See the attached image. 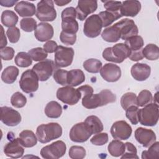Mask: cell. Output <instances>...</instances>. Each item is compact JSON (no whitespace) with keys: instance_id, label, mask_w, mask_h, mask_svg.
I'll use <instances>...</instances> for the list:
<instances>
[{"instance_id":"6da1fadb","label":"cell","mask_w":159,"mask_h":159,"mask_svg":"<svg viewBox=\"0 0 159 159\" xmlns=\"http://www.w3.org/2000/svg\"><path fill=\"white\" fill-rule=\"evenodd\" d=\"M116 96L109 89H103L98 94H90L82 98V105L86 109H93L114 102Z\"/></svg>"},{"instance_id":"7a4b0ae2","label":"cell","mask_w":159,"mask_h":159,"mask_svg":"<svg viewBox=\"0 0 159 159\" xmlns=\"http://www.w3.org/2000/svg\"><path fill=\"white\" fill-rule=\"evenodd\" d=\"M62 135V128L57 122H50L39 125L36 130L37 140L42 143H48L60 138Z\"/></svg>"},{"instance_id":"3957f363","label":"cell","mask_w":159,"mask_h":159,"mask_svg":"<svg viewBox=\"0 0 159 159\" xmlns=\"http://www.w3.org/2000/svg\"><path fill=\"white\" fill-rule=\"evenodd\" d=\"M130 53L129 48L125 43H119L106 48L102 52V57L106 61L120 63L129 58Z\"/></svg>"},{"instance_id":"277c9868","label":"cell","mask_w":159,"mask_h":159,"mask_svg":"<svg viewBox=\"0 0 159 159\" xmlns=\"http://www.w3.org/2000/svg\"><path fill=\"white\" fill-rule=\"evenodd\" d=\"M139 110V122L145 126H154L158 120L159 109L157 103H149Z\"/></svg>"},{"instance_id":"5b68a950","label":"cell","mask_w":159,"mask_h":159,"mask_svg":"<svg viewBox=\"0 0 159 159\" xmlns=\"http://www.w3.org/2000/svg\"><path fill=\"white\" fill-rule=\"evenodd\" d=\"M35 16L42 22H50L57 17L54 2L51 0H42L37 3Z\"/></svg>"},{"instance_id":"8992f818","label":"cell","mask_w":159,"mask_h":159,"mask_svg":"<svg viewBox=\"0 0 159 159\" xmlns=\"http://www.w3.org/2000/svg\"><path fill=\"white\" fill-rule=\"evenodd\" d=\"M39 78L32 70H27L21 75L19 86L23 92L31 93L36 91L39 88Z\"/></svg>"},{"instance_id":"52a82bcc","label":"cell","mask_w":159,"mask_h":159,"mask_svg":"<svg viewBox=\"0 0 159 159\" xmlns=\"http://www.w3.org/2000/svg\"><path fill=\"white\" fill-rule=\"evenodd\" d=\"M93 135L89 126L84 122H79L74 125L70 131V139L71 141L83 143L87 141Z\"/></svg>"},{"instance_id":"ba28073f","label":"cell","mask_w":159,"mask_h":159,"mask_svg":"<svg viewBox=\"0 0 159 159\" xmlns=\"http://www.w3.org/2000/svg\"><path fill=\"white\" fill-rule=\"evenodd\" d=\"M66 144L61 140H57L43 147L40 150V155L45 159H58L66 153Z\"/></svg>"},{"instance_id":"9c48e42d","label":"cell","mask_w":159,"mask_h":159,"mask_svg":"<svg viewBox=\"0 0 159 159\" xmlns=\"http://www.w3.org/2000/svg\"><path fill=\"white\" fill-rule=\"evenodd\" d=\"M57 98L62 102L73 106L78 102L81 98V94L78 89L70 86H65L58 89Z\"/></svg>"},{"instance_id":"30bf717a","label":"cell","mask_w":159,"mask_h":159,"mask_svg":"<svg viewBox=\"0 0 159 159\" xmlns=\"http://www.w3.org/2000/svg\"><path fill=\"white\" fill-rule=\"evenodd\" d=\"M74 53V50L71 47L58 46L54 55L55 66L58 68L70 66L73 62Z\"/></svg>"},{"instance_id":"8fae6325","label":"cell","mask_w":159,"mask_h":159,"mask_svg":"<svg viewBox=\"0 0 159 159\" xmlns=\"http://www.w3.org/2000/svg\"><path fill=\"white\" fill-rule=\"evenodd\" d=\"M102 28V20L98 14H93L88 17L84 24L83 32L89 38L98 37Z\"/></svg>"},{"instance_id":"7c38bea8","label":"cell","mask_w":159,"mask_h":159,"mask_svg":"<svg viewBox=\"0 0 159 159\" xmlns=\"http://www.w3.org/2000/svg\"><path fill=\"white\" fill-rule=\"evenodd\" d=\"M55 65L52 60L47 59L35 64L32 70L36 73L40 81H45L53 74Z\"/></svg>"},{"instance_id":"4fadbf2b","label":"cell","mask_w":159,"mask_h":159,"mask_svg":"<svg viewBox=\"0 0 159 159\" xmlns=\"http://www.w3.org/2000/svg\"><path fill=\"white\" fill-rule=\"evenodd\" d=\"M132 132L131 126L125 120L115 122L111 128V134L114 139L127 140L131 136Z\"/></svg>"},{"instance_id":"5bb4252c","label":"cell","mask_w":159,"mask_h":159,"mask_svg":"<svg viewBox=\"0 0 159 159\" xmlns=\"http://www.w3.org/2000/svg\"><path fill=\"white\" fill-rule=\"evenodd\" d=\"M98 8V2L94 0H80L76 7V17L80 20H84L87 16L93 13Z\"/></svg>"},{"instance_id":"9a60e30c","label":"cell","mask_w":159,"mask_h":159,"mask_svg":"<svg viewBox=\"0 0 159 159\" xmlns=\"http://www.w3.org/2000/svg\"><path fill=\"white\" fill-rule=\"evenodd\" d=\"M21 116L20 113L7 106L1 107V120L7 126H16L21 122Z\"/></svg>"},{"instance_id":"2e32d148","label":"cell","mask_w":159,"mask_h":159,"mask_svg":"<svg viewBox=\"0 0 159 159\" xmlns=\"http://www.w3.org/2000/svg\"><path fill=\"white\" fill-rule=\"evenodd\" d=\"M115 24L120 30V39L124 40L130 37L137 35L139 33L138 27L132 19L125 18L116 22Z\"/></svg>"},{"instance_id":"e0dca14e","label":"cell","mask_w":159,"mask_h":159,"mask_svg":"<svg viewBox=\"0 0 159 159\" xmlns=\"http://www.w3.org/2000/svg\"><path fill=\"white\" fill-rule=\"evenodd\" d=\"M136 140L144 147H148L153 143L157 139L155 133L151 129L139 127L135 131Z\"/></svg>"},{"instance_id":"ac0fdd59","label":"cell","mask_w":159,"mask_h":159,"mask_svg":"<svg viewBox=\"0 0 159 159\" xmlns=\"http://www.w3.org/2000/svg\"><path fill=\"white\" fill-rule=\"evenodd\" d=\"M101 77L107 82H116L121 76L120 68L114 63H106L100 70Z\"/></svg>"},{"instance_id":"d6986e66","label":"cell","mask_w":159,"mask_h":159,"mask_svg":"<svg viewBox=\"0 0 159 159\" xmlns=\"http://www.w3.org/2000/svg\"><path fill=\"white\" fill-rule=\"evenodd\" d=\"M4 152L7 157L13 158H19L22 157L24 155V149L19 138H17L11 140L4 146Z\"/></svg>"},{"instance_id":"ffe728a7","label":"cell","mask_w":159,"mask_h":159,"mask_svg":"<svg viewBox=\"0 0 159 159\" xmlns=\"http://www.w3.org/2000/svg\"><path fill=\"white\" fill-rule=\"evenodd\" d=\"M54 30L52 25L47 22H40L34 30V35L37 40L45 42L50 40L53 36Z\"/></svg>"},{"instance_id":"44dd1931","label":"cell","mask_w":159,"mask_h":159,"mask_svg":"<svg viewBox=\"0 0 159 159\" xmlns=\"http://www.w3.org/2000/svg\"><path fill=\"white\" fill-rule=\"evenodd\" d=\"M130 73L134 80L139 81H143L150 76L151 68L147 64L137 63L131 67Z\"/></svg>"},{"instance_id":"7402d4cb","label":"cell","mask_w":159,"mask_h":159,"mask_svg":"<svg viewBox=\"0 0 159 159\" xmlns=\"http://www.w3.org/2000/svg\"><path fill=\"white\" fill-rule=\"evenodd\" d=\"M141 9V4L139 1L129 0L122 2L120 14L122 16L135 17Z\"/></svg>"},{"instance_id":"603a6c76","label":"cell","mask_w":159,"mask_h":159,"mask_svg":"<svg viewBox=\"0 0 159 159\" xmlns=\"http://www.w3.org/2000/svg\"><path fill=\"white\" fill-rule=\"evenodd\" d=\"M16 12L20 17H30L36 14L35 5L29 1H21L18 2L14 7Z\"/></svg>"},{"instance_id":"cb8c5ba5","label":"cell","mask_w":159,"mask_h":159,"mask_svg":"<svg viewBox=\"0 0 159 159\" xmlns=\"http://www.w3.org/2000/svg\"><path fill=\"white\" fill-rule=\"evenodd\" d=\"M85 81V75L80 69H73L68 71L67 85L75 87L81 84Z\"/></svg>"},{"instance_id":"d4e9b609","label":"cell","mask_w":159,"mask_h":159,"mask_svg":"<svg viewBox=\"0 0 159 159\" xmlns=\"http://www.w3.org/2000/svg\"><path fill=\"white\" fill-rule=\"evenodd\" d=\"M19 139L24 147L30 148L37 143V138L35 134L30 130H22L19 135Z\"/></svg>"},{"instance_id":"484cf974","label":"cell","mask_w":159,"mask_h":159,"mask_svg":"<svg viewBox=\"0 0 159 159\" xmlns=\"http://www.w3.org/2000/svg\"><path fill=\"white\" fill-rule=\"evenodd\" d=\"M101 37L107 42H116L120 39V32L119 27L114 24L106 28L102 32Z\"/></svg>"},{"instance_id":"4316f807","label":"cell","mask_w":159,"mask_h":159,"mask_svg":"<svg viewBox=\"0 0 159 159\" xmlns=\"http://www.w3.org/2000/svg\"><path fill=\"white\" fill-rule=\"evenodd\" d=\"M75 19V16H67L62 17V31L66 33L76 34L78 30V23Z\"/></svg>"},{"instance_id":"83f0119b","label":"cell","mask_w":159,"mask_h":159,"mask_svg":"<svg viewBox=\"0 0 159 159\" xmlns=\"http://www.w3.org/2000/svg\"><path fill=\"white\" fill-rule=\"evenodd\" d=\"M44 112L48 117L57 119L60 117L62 113V107L58 102L52 101L46 105Z\"/></svg>"},{"instance_id":"f1b7e54d","label":"cell","mask_w":159,"mask_h":159,"mask_svg":"<svg viewBox=\"0 0 159 159\" xmlns=\"http://www.w3.org/2000/svg\"><path fill=\"white\" fill-rule=\"evenodd\" d=\"M19 69L14 66H9L6 67L2 71L1 75V80L7 84L13 83L18 76Z\"/></svg>"},{"instance_id":"f546056e","label":"cell","mask_w":159,"mask_h":159,"mask_svg":"<svg viewBox=\"0 0 159 159\" xmlns=\"http://www.w3.org/2000/svg\"><path fill=\"white\" fill-rule=\"evenodd\" d=\"M125 149V143L117 139L111 141L107 146V150L109 154L115 157H120L124 153Z\"/></svg>"},{"instance_id":"4dcf8cb0","label":"cell","mask_w":159,"mask_h":159,"mask_svg":"<svg viewBox=\"0 0 159 159\" xmlns=\"http://www.w3.org/2000/svg\"><path fill=\"white\" fill-rule=\"evenodd\" d=\"M2 24L7 27H15L18 22V16L16 14L11 10H5L2 12L1 17Z\"/></svg>"},{"instance_id":"1f68e13d","label":"cell","mask_w":159,"mask_h":159,"mask_svg":"<svg viewBox=\"0 0 159 159\" xmlns=\"http://www.w3.org/2000/svg\"><path fill=\"white\" fill-rule=\"evenodd\" d=\"M98 15L102 20V27L111 25L115 20L122 17L120 12H112L107 11H102Z\"/></svg>"},{"instance_id":"d6a6232c","label":"cell","mask_w":159,"mask_h":159,"mask_svg":"<svg viewBox=\"0 0 159 159\" xmlns=\"http://www.w3.org/2000/svg\"><path fill=\"white\" fill-rule=\"evenodd\" d=\"M91 128L93 134H96L99 132H101L103 129V124L99 118L96 116H89L86 117L84 120Z\"/></svg>"},{"instance_id":"836d02e7","label":"cell","mask_w":159,"mask_h":159,"mask_svg":"<svg viewBox=\"0 0 159 159\" xmlns=\"http://www.w3.org/2000/svg\"><path fill=\"white\" fill-rule=\"evenodd\" d=\"M142 54L147 60H156L159 58L158 47L153 43L147 44L142 48Z\"/></svg>"},{"instance_id":"e575fe53","label":"cell","mask_w":159,"mask_h":159,"mask_svg":"<svg viewBox=\"0 0 159 159\" xmlns=\"http://www.w3.org/2000/svg\"><path fill=\"white\" fill-rule=\"evenodd\" d=\"M125 44L129 48L130 51H136L142 49L144 42L141 36L137 35L126 39Z\"/></svg>"},{"instance_id":"d590c367","label":"cell","mask_w":159,"mask_h":159,"mask_svg":"<svg viewBox=\"0 0 159 159\" xmlns=\"http://www.w3.org/2000/svg\"><path fill=\"white\" fill-rule=\"evenodd\" d=\"M102 67V62L94 58H89L83 63V68L86 71L91 73H98Z\"/></svg>"},{"instance_id":"8d00e7d4","label":"cell","mask_w":159,"mask_h":159,"mask_svg":"<svg viewBox=\"0 0 159 159\" xmlns=\"http://www.w3.org/2000/svg\"><path fill=\"white\" fill-rule=\"evenodd\" d=\"M14 62L19 67L26 68L32 65V59L28 53L20 52L16 55Z\"/></svg>"},{"instance_id":"74e56055","label":"cell","mask_w":159,"mask_h":159,"mask_svg":"<svg viewBox=\"0 0 159 159\" xmlns=\"http://www.w3.org/2000/svg\"><path fill=\"white\" fill-rule=\"evenodd\" d=\"M147 150H144L142 153V159H158L159 158V142H155L152 143Z\"/></svg>"},{"instance_id":"f35d334b","label":"cell","mask_w":159,"mask_h":159,"mask_svg":"<svg viewBox=\"0 0 159 159\" xmlns=\"http://www.w3.org/2000/svg\"><path fill=\"white\" fill-rule=\"evenodd\" d=\"M120 104L124 110H126L131 106H138L136 94L132 92L125 93L120 98Z\"/></svg>"},{"instance_id":"ab89813d","label":"cell","mask_w":159,"mask_h":159,"mask_svg":"<svg viewBox=\"0 0 159 159\" xmlns=\"http://www.w3.org/2000/svg\"><path fill=\"white\" fill-rule=\"evenodd\" d=\"M153 100V96L152 93L147 89L141 91L138 96L137 97V106L140 107H143L147 104L151 103Z\"/></svg>"},{"instance_id":"60d3db41","label":"cell","mask_w":159,"mask_h":159,"mask_svg":"<svg viewBox=\"0 0 159 159\" xmlns=\"http://www.w3.org/2000/svg\"><path fill=\"white\" fill-rule=\"evenodd\" d=\"M28 53L30 55L32 59L35 61H41L45 60L48 56L47 53L44 50L43 48L41 47L32 48L31 50H29Z\"/></svg>"},{"instance_id":"b9f144b4","label":"cell","mask_w":159,"mask_h":159,"mask_svg":"<svg viewBox=\"0 0 159 159\" xmlns=\"http://www.w3.org/2000/svg\"><path fill=\"white\" fill-rule=\"evenodd\" d=\"M27 102L25 96L20 92H16L11 98V104L16 108H21L25 106Z\"/></svg>"},{"instance_id":"7bdbcfd3","label":"cell","mask_w":159,"mask_h":159,"mask_svg":"<svg viewBox=\"0 0 159 159\" xmlns=\"http://www.w3.org/2000/svg\"><path fill=\"white\" fill-rule=\"evenodd\" d=\"M20 28L25 32H30L37 27V22L36 20L31 17H25L20 20Z\"/></svg>"},{"instance_id":"ee69618b","label":"cell","mask_w":159,"mask_h":159,"mask_svg":"<svg viewBox=\"0 0 159 159\" xmlns=\"http://www.w3.org/2000/svg\"><path fill=\"white\" fill-rule=\"evenodd\" d=\"M139 110L138 106H131L125 110V116L133 125L139 123Z\"/></svg>"},{"instance_id":"f6af8a7d","label":"cell","mask_w":159,"mask_h":159,"mask_svg":"<svg viewBox=\"0 0 159 159\" xmlns=\"http://www.w3.org/2000/svg\"><path fill=\"white\" fill-rule=\"evenodd\" d=\"M86 156V150L81 146L74 145L69 150V157L72 159H83Z\"/></svg>"},{"instance_id":"bcb514c9","label":"cell","mask_w":159,"mask_h":159,"mask_svg":"<svg viewBox=\"0 0 159 159\" xmlns=\"http://www.w3.org/2000/svg\"><path fill=\"white\" fill-rule=\"evenodd\" d=\"M68 71L62 69H57L53 74L54 80L59 84L62 86L67 85Z\"/></svg>"},{"instance_id":"7dc6e473","label":"cell","mask_w":159,"mask_h":159,"mask_svg":"<svg viewBox=\"0 0 159 159\" xmlns=\"http://www.w3.org/2000/svg\"><path fill=\"white\" fill-rule=\"evenodd\" d=\"M125 152L121 155V158H139L137 156V151L134 145L130 142L125 143Z\"/></svg>"},{"instance_id":"c3c4849f","label":"cell","mask_w":159,"mask_h":159,"mask_svg":"<svg viewBox=\"0 0 159 159\" xmlns=\"http://www.w3.org/2000/svg\"><path fill=\"white\" fill-rule=\"evenodd\" d=\"M90 142L94 145L101 146L108 142V134L106 132L98 133L94 135L91 139Z\"/></svg>"},{"instance_id":"681fc988","label":"cell","mask_w":159,"mask_h":159,"mask_svg":"<svg viewBox=\"0 0 159 159\" xmlns=\"http://www.w3.org/2000/svg\"><path fill=\"white\" fill-rule=\"evenodd\" d=\"M104 3V7L107 11L112 12H120L122 2L115 1H102Z\"/></svg>"},{"instance_id":"f907efd6","label":"cell","mask_w":159,"mask_h":159,"mask_svg":"<svg viewBox=\"0 0 159 159\" xmlns=\"http://www.w3.org/2000/svg\"><path fill=\"white\" fill-rule=\"evenodd\" d=\"M6 34L9 39V42L12 43H17L19 41L20 36V30L16 26L9 27L7 30Z\"/></svg>"},{"instance_id":"816d5d0a","label":"cell","mask_w":159,"mask_h":159,"mask_svg":"<svg viewBox=\"0 0 159 159\" xmlns=\"http://www.w3.org/2000/svg\"><path fill=\"white\" fill-rule=\"evenodd\" d=\"M60 39L65 45H72L76 42V35L61 31L60 35Z\"/></svg>"},{"instance_id":"f5cc1de1","label":"cell","mask_w":159,"mask_h":159,"mask_svg":"<svg viewBox=\"0 0 159 159\" xmlns=\"http://www.w3.org/2000/svg\"><path fill=\"white\" fill-rule=\"evenodd\" d=\"M15 51L13 48L11 47H6L0 50L1 57L4 60H11L13 58Z\"/></svg>"},{"instance_id":"db71d44e","label":"cell","mask_w":159,"mask_h":159,"mask_svg":"<svg viewBox=\"0 0 159 159\" xmlns=\"http://www.w3.org/2000/svg\"><path fill=\"white\" fill-rule=\"evenodd\" d=\"M58 47L57 43L53 40H48L43 45V49L47 53H53Z\"/></svg>"},{"instance_id":"11a10c76","label":"cell","mask_w":159,"mask_h":159,"mask_svg":"<svg viewBox=\"0 0 159 159\" xmlns=\"http://www.w3.org/2000/svg\"><path fill=\"white\" fill-rule=\"evenodd\" d=\"M129 58L132 61H135L142 60L143 58V55L142 54V49L136 51H130V53Z\"/></svg>"},{"instance_id":"9f6ffc18","label":"cell","mask_w":159,"mask_h":159,"mask_svg":"<svg viewBox=\"0 0 159 159\" xmlns=\"http://www.w3.org/2000/svg\"><path fill=\"white\" fill-rule=\"evenodd\" d=\"M77 89L80 92L81 96H83V97L84 96H86L88 94H93V91H94L93 88L89 85H83V86L79 87Z\"/></svg>"},{"instance_id":"6f0895ef","label":"cell","mask_w":159,"mask_h":159,"mask_svg":"<svg viewBox=\"0 0 159 159\" xmlns=\"http://www.w3.org/2000/svg\"><path fill=\"white\" fill-rule=\"evenodd\" d=\"M7 45V40L6 35L4 32V29L3 27L1 25V45H0V48H3L6 47V45Z\"/></svg>"},{"instance_id":"680465c9","label":"cell","mask_w":159,"mask_h":159,"mask_svg":"<svg viewBox=\"0 0 159 159\" xmlns=\"http://www.w3.org/2000/svg\"><path fill=\"white\" fill-rule=\"evenodd\" d=\"M18 2L17 1H1L0 4L2 6L5 7H12L14 4Z\"/></svg>"},{"instance_id":"91938a15","label":"cell","mask_w":159,"mask_h":159,"mask_svg":"<svg viewBox=\"0 0 159 159\" xmlns=\"http://www.w3.org/2000/svg\"><path fill=\"white\" fill-rule=\"evenodd\" d=\"M71 2V1H55L54 3L56 4L58 6H65L66 4H68V3H70Z\"/></svg>"}]
</instances>
